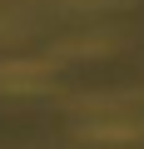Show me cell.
Here are the masks:
<instances>
[{"mask_svg":"<svg viewBox=\"0 0 144 149\" xmlns=\"http://www.w3.org/2000/svg\"><path fill=\"white\" fill-rule=\"evenodd\" d=\"M45 80H50L45 60H5L0 65V90L5 95H35V90H45Z\"/></svg>","mask_w":144,"mask_h":149,"instance_id":"6da1fadb","label":"cell"}]
</instances>
